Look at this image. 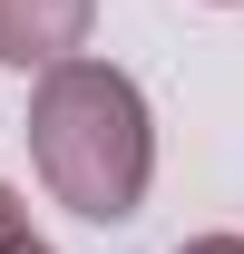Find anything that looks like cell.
I'll return each mask as SVG.
<instances>
[{"instance_id":"obj_1","label":"cell","mask_w":244,"mask_h":254,"mask_svg":"<svg viewBox=\"0 0 244 254\" xmlns=\"http://www.w3.org/2000/svg\"><path fill=\"white\" fill-rule=\"evenodd\" d=\"M30 157L68 215L127 225L147 205V176H156V127H147L137 78L108 59H78V49L49 59L30 88Z\"/></svg>"},{"instance_id":"obj_2","label":"cell","mask_w":244,"mask_h":254,"mask_svg":"<svg viewBox=\"0 0 244 254\" xmlns=\"http://www.w3.org/2000/svg\"><path fill=\"white\" fill-rule=\"evenodd\" d=\"M98 0H0V68H49L88 39Z\"/></svg>"},{"instance_id":"obj_3","label":"cell","mask_w":244,"mask_h":254,"mask_svg":"<svg viewBox=\"0 0 244 254\" xmlns=\"http://www.w3.org/2000/svg\"><path fill=\"white\" fill-rule=\"evenodd\" d=\"M0 254H49V245L30 235V215H20V195H10V186H0Z\"/></svg>"},{"instance_id":"obj_4","label":"cell","mask_w":244,"mask_h":254,"mask_svg":"<svg viewBox=\"0 0 244 254\" xmlns=\"http://www.w3.org/2000/svg\"><path fill=\"white\" fill-rule=\"evenodd\" d=\"M176 254H244V235H195V245H176Z\"/></svg>"}]
</instances>
